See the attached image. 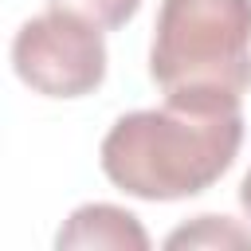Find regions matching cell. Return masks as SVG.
<instances>
[{
	"mask_svg": "<svg viewBox=\"0 0 251 251\" xmlns=\"http://www.w3.org/2000/svg\"><path fill=\"white\" fill-rule=\"evenodd\" d=\"M243 145V110L208 102H165L161 110L122 114L98 165L114 188L137 200H184L212 188Z\"/></svg>",
	"mask_w": 251,
	"mask_h": 251,
	"instance_id": "1",
	"label": "cell"
},
{
	"mask_svg": "<svg viewBox=\"0 0 251 251\" xmlns=\"http://www.w3.org/2000/svg\"><path fill=\"white\" fill-rule=\"evenodd\" d=\"M149 78L165 102L239 106L251 86V0H161Z\"/></svg>",
	"mask_w": 251,
	"mask_h": 251,
	"instance_id": "2",
	"label": "cell"
},
{
	"mask_svg": "<svg viewBox=\"0 0 251 251\" xmlns=\"http://www.w3.org/2000/svg\"><path fill=\"white\" fill-rule=\"evenodd\" d=\"M12 71L24 86L47 98L94 94L106 78L102 27L63 8L39 12L12 39Z\"/></svg>",
	"mask_w": 251,
	"mask_h": 251,
	"instance_id": "3",
	"label": "cell"
},
{
	"mask_svg": "<svg viewBox=\"0 0 251 251\" xmlns=\"http://www.w3.org/2000/svg\"><path fill=\"white\" fill-rule=\"evenodd\" d=\"M59 251L75 247H110V251H149V231L141 220L118 204H82L67 216L55 235Z\"/></svg>",
	"mask_w": 251,
	"mask_h": 251,
	"instance_id": "4",
	"label": "cell"
},
{
	"mask_svg": "<svg viewBox=\"0 0 251 251\" xmlns=\"http://www.w3.org/2000/svg\"><path fill=\"white\" fill-rule=\"evenodd\" d=\"M165 247H220V251L239 247V251H251V231L227 216H196L192 224L169 231Z\"/></svg>",
	"mask_w": 251,
	"mask_h": 251,
	"instance_id": "5",
	"label": "cell"
},
{
	"mask_svg": "<svg viewBox=\"0 0 251 251\" xmlns=\"http://www.w3.org/2000/svg\"><path fill=\"white\" fill-rule=\"evenodd\" d=\"M47 4H51V8H63V12L82 16V20L98 24L102 31L126 27V24L137 16V8H141V0H47Z\"/></svg>",
	"mask_w": 251,
	"mask_h": 251,
	"instance_id": "6",
	"label": "cell"
},
{
	"mask_svg": "<svg viewBox=\"0 0 251 251\" xmlns=\"http://www.w3.org/2000/svg\"><path fill=\"white\" fill-rule=\"evenodd\" d=\"M239 204H243V212H247V220H251V169H247V176H243V184H239Z\"/></svg>",
	"mask_w": 251,
	"mask_h": 251,
	"instance_id": "7",
	"label": "cell"
}]
</instances>
